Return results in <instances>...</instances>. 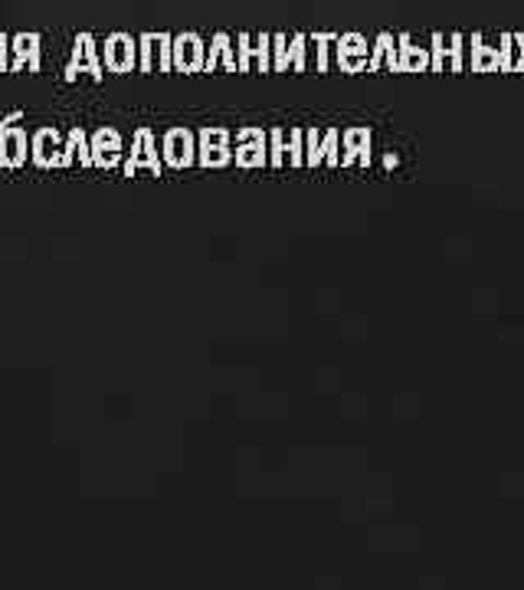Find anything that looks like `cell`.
<instances>
[{
    "mask_svg": "<svg viewBox=\"0 0 524 590\" xmlns=\"http://www.w3.org/2000/svg\"><path fill=\"white\" fill-rule=\"evenodd\" d=\"M33 138H27L20 125H0V168H23L27 164V155Z\"/></svg>",
    "mask_w": 524,
    "mask_h": 590,
    "instance_id": "cell-2",
    "label": "cell"
},
{
    "mask_svg": "<svg viewBox=\"0 0 524 590\" xmlns=\"http://www.w3.org/2000/svg\"><path fill=\"white\" fill-rule=\"evenodd\" d=\"M105 63H109L115 73H125V69H131V63H135V46H131L128 37H112L109 43H105Z\"/></svg>",
    "mask_w": 524,
    "mask_h": 590,
    "instance_id": "cell-5",
    "label": "cell"
},
{
    "mask_svg": "<svg viewBox=\"0 0 524 590\" xmlns=\"http://www.w3.org/2000/svg\"><path fill=\"white\" fill-rule=\"evenodd\" d=\"M10 73H20V69H30V73H40V33H17L10 40Z\"/></svg>",
    "mask_w": 524,
    "mask_h": 590,
    "instance_id": "cell-3",
    "label": "cell"
},
{
    "mask_svg": "<svg viewBox=\"0 0 524 590\" xmlns=\"http://www.w3.org/2000/svg\"><path fill=\"white\" fill-rule=\"evenodd\" d=\"M168 158H171L174 164H184V161H187V135L174 132V135L168 138Z\"/></svg>",
    "mask_w": 524,
    "mask_h": 590,
    "instance_id": "cell-7",
    "label": "cell"
},
{
    "mask_svg": "<svg viewBox=\"0 0 524 590\" xmlns=\"http://www.w3.org/2000/svg\"><path fill=\"white\" fill-rule=\"evenodd\" d=\"M148 145H151V138H148V132H141V135H138V155H135V158H131V161H128V171H131V168H135V164H138V161H151V164H154V168H158V161H154V158H151V148H148Z\"/></svg>",
    "mask_w": 524,
    "mask_h": 590,
    "instance_id": "cell-9",
    "label": "cell"
},
{
    "mask_svg": "<svg viewBox=\"0 0 524 590\" xmlns=\"http://www.w3.org/2000/svg\"><path fill=\"white\" fill-rule=\"evenodd\" d=\"M177 63H181V66H194L197 63V40L194 37L181 40V46H177Z\"/></svg>",
    "mask_w": 524,
    "mask_h": 590,
    "instance_id": "cell-8",
    "label": "cell"
},
{
    "mask_svg": "<svg viewBox=\"0 0 524 590\" xmlns=\"http://www.w3.org/2000/svg\"><path fill=\"white\" fill-rule=\"evenodd\" d=\"M79 73L102 76V73H99V56H95V43H92L89 33H82V37H76V46H73V63L66 66V79H76Z\"/></svg>",
    "mask_w": 524,
    "mask_h": 590,
    "instance_id": "cell-4",
    "label": "cell"
},
{
    "mask_svg": "<svg viewBox=\"0 0 524 590\" xmlns=\"http://www.w3.org/2000/svg\"><path fill=\"white\" fill-rule=\"evenodd\" d=\"M7 53H10V37H7V33H0V73H7V69H10Z\"/></svg>",
    "mask_w": 524,
    "mask_h": 590,
    "instance_id": "cell-10",
    "label": "cell"
},
{
    "mask_svg": "<svg viewBox=\"0 0 524 590\" xmlns=\"http://www.w3.org/2000/svg\"><path fill=\"white\" fill-rule=\"evenodd\" d=\"M20 118H23V112H10L7 118H0V125H17Z\"/></svg>",
    "mask_w": 524,
    "mask_h": 590,
    "instance_id": "cell-11",
    "label": "cell"
},
{
    "mask_svg": "<svg viewBox=\"0 0 524 590\" xmlns=\"http://www.w3.org/2000/svg\"><path fill=\"white\" fill-rule=\"evenodd\" d=\"M30 158L37 168H63V164H69L63 135H59L56 128H40V132H33Z\"/></svg>",
    "mask_w": 524,
    "mask_h": 590,
    "instance_id": "cell-1",
    "label": "cell"
},
{
    "mask_svg": "<svg viewBox=\"0 0 524 590\" xmlns=\"http://www.w3.org/2000/svg\"><path fill=\"white\" fill-rule=\"evenodd\" d=\"M115 158H118V135L112 132V128L95 132V138H92V161L109 168V164H115Z\"/></svg>",
    "mask_w": 524,
    "mask_h": 590,
    "instance_id": "cell-6",
    "label": "cell"
}]
</instances>
